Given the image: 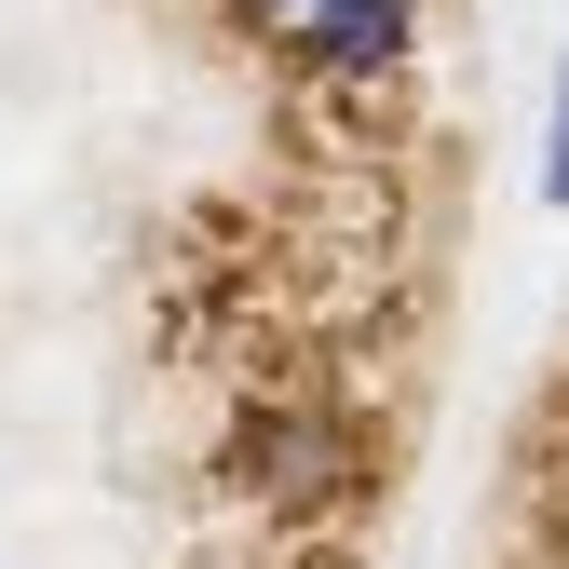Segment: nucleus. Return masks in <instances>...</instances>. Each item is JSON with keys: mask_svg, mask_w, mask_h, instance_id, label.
Returning a JSON list of instances; mask_svg holds the SVG:
<instances>
[{"mask_svg": "<svg viewBox=\"0 0 569 569\" xmlns=\"http://www.w3.org/2000/svg\"><path fill=\"white\" fill-rule=\"evenodd\" d=\"M231 488L258 516H326V502H352L367 488V435H352L339 407H244L231 420Z\"/></svg>", "mask_w": 569, "mask_h": 569, "instance_id": "f257e3e1", "label": "nucleus"}, {"mask_svg": "<svg viewBox=\"0 0 569 569\" xmlns=\"http://www.w3.org/2000/svg\"><path fill=\"white\" fill-rule=\"evenodd\" d=\"M218 14H231V28H271V41H284V28L312 14V0H218Z\"/></svg>", "mask_w": 569, "mask_h": 569, "instance_id": "20e7f679", "label": "nucleus"}, {"mask_svg": "<svg viewBox=\"0 0 569 569\" xmlns=\"http://www.w3.org/2000/svg\"><path fill=\"white\" fill-rule=\"evenodd\" d=\"M420 54V0H312L299 28H284V68L299 82H393Z\"/></svg>", "mask_w": 569, "mask_h": 569, "instance_id": "f03ea898", "label": "nucleus"}, {"mask_svg": "<svg viewBox=\"0 0 569 569\" xmlns=\"http://www.w3.org/2000/svg\"><path fill=\"white\" fill-rule=\"evenodd\" d=\"M542 203L569 218V54H556V96H542Z\"/></svg>", "mask_w": 569, "mask_h": 569, "instance_id": "7ed1b4c3", "label": "nucleus"}]
</instances>
